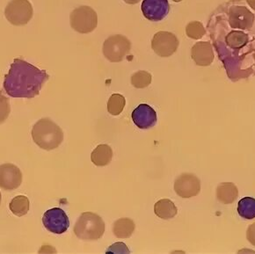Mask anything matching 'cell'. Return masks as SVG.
<instances>
[{
    "label": "cell",
    "mask_w": 255,
    "mask_h": 254,
    "mask_svg": "<svg viewBox=\"0 0 255 254\" xmlns=\"http://www.w3.org/2000/svg\"><path fill=\"white\" fill-rule=\"evenodd\" d=\"M49 76L25 60L16 58L4 76V91L12 98L33 99L41 92Z\"/></svg>",
    "instance_id": "1"
},
{
    "label": "cell",
    "mask_w": 255,
    "mask_h": 254,
    "mask_svg": "<svg viewBox=\"0 0 255 254\" xmlns=\"http://www.w3.org/2000/svg\"><path fill=\"white\" fill-rule=\"evenodd\" d=\"M32 137L41 149L52 150L64 141V132L57 124L49 118L39 120L32 128Z\"/></svg>",
    "instance_id": "2"
},
{
    "label": "cell",
    "mask_w": 255,
    "mask_h": 254,
    "mask_svg": "<svg viewBox=\"0 0 255 254\" xmlns=\"http://www.w3.org/2000/svg\"><path fill=\"white\" fill-rule=\"evenodd\" d=\"M73 232L81 240L95 241L102 239L105 232V223L97 214L84 212L74 225Z\"/></svg>",
    "instance_id": "3"
},
{
    "label": "cell",
    "mask_w": 255,
    "mask_h": 254,
    "mask_svg": "<svg viewBox=\"0 0 255 254\" xmlns=\"http://www.w3.org/2000/svg\"><path fill=\"white\" fill-rule=\"evenodd\" d=\"M70 24L72 28L80 34H88L97 26V13L90 6H79L74 9L70 15Z\"/></svg>",
    "instance_id": "4"
},
{
    "label": "cell",
    "mask_w": 255,
    "mask_h": 254,
    "mask_svg": "<svg viewBox=\"0 0 255 254\" xmlns=\"http://www.w3.org/2000/svg\"><path fill=\"white\" fill-rule=\"evenodd\" d=\"M34 10L29 0H11L8 3L4 16L11 25L24 26L33 18Z\"/></svg>",
    "instance_id": "5"
},
{
    "label": "cell",
    "mask_w": 255,
    "mask_h": 254,
    "mask_svg": "<svg viewBox=\"0 0 255 254\" xmlns=\"http://www.w3.org/2000/svg\"><path fill=\"white\" fill-rule=\"evenodd\" d=\"M131 49L130 41L121 34L109 36L103 44V54L112 63H119L124 59Z\"/></svg>",
    "instance_id": "6"
},
{
    "label": "cell",
    "mask_w": 255,
    "mask_h": 254,
    "mask_svg": "<svg viewBox=\"0 0 255 254\" xmlns=\"http://www.w3.org/2000/svg\"><path fill=\"white\" fill-rule=\"evenodd\" d=\"M179 44L176 35L166 31H160L154 34L151 41L154 52L161 57H169L173 55L179 48Z\"/></svg>",
    "instance_id": "7"
},
{
    "label": "cell",
    "mask_w": 255,
    "mask_h": 254,
    "mask_svg": "<svg viewBox=\"0 0 255 254\" xmlns=\"http://www.w3.org/2000/svg\"><path fill=\"white\" fill-rule=\"evenodd\" d=\"M42 223L44 227L54 234H63L67 232L70 226L67 215L60 208L47 210L42 217Z\"/></svg>",
    "instance_id": "8"
},
{
    "label": "cell",
    "mask_w": 255,
    "mask_h": 254,
    "mask_svg": "<svg viewBox=\"0 0 255 254\" xmlns=\"http://www.w3.org/2000/svg\"><path fill=\"white\" fill-rule=\"evenodd\" d=\"M228 22L232 28L250 29L255 23V14L244 5L234 4L227 10Z\"/></svg>",
    "instance_id": "9"
},
{
    "label": "cell",
    "mask_w": 255,
    "mask_h": 254,
    "mask_svg": "<svg viewBox=\"0 0 255 254\" xmlns=\"http://www.w3.org/2000/svg\"><path fill=\"white\" fill-rule=\"evenodd\" d=\"M174 191L181 198L195 197L201 191V181L193 173H183L175 180Z\"/></svg>",
    "instance_id": "10"
},
{
    "label": "cell",
    "mask_w": 255,
    "mask_h": 254,
    "mask_svg": "<svg viewBox=\"0 0 255 254\" xmlns=\"http://www.w3.org/2000/svg\"><path fill=\"white\" fill-rule=\"evenodd\" d=\"M22 183V172L15 164L0 165V187L6 191L14 190Z\"/></svg>",
    "instance_id": "11"
},
{
    "label": "cell",
    "mask_w": 255,
    "mask_h": 254,
    "mask_svg": "<svg viewBox=\"0 0 255 254\" xmlns=\"http://www.w3.org/2000/svg\"><path fill=\"white\" fill-rule=\"evenodd\" d=\"M141 9L147 19L157 22L168 15L170 4L168 0H143Z\"/></svg>",
    "instance_id": "12"
},
{
    "label": "cell",
    "mask_w": 255,
    "mask_h": 254,
    "mask_svg": "<svg viewBox=\"0 0 255 254\" xmlns=\"http://www.w3.org/2000/svg\"><path fill=\"white\" fill-rule=\"evenodd\" d=\"M132 120L135 126L141 129H148L157 123V113L150 106L139 105L132 112Z\"/></svg>",
    "instance_id": "13"
},
{
    "label": "cell",
    "mask_w": 255,
    "mask_h": 254,
    "mask_svg": "<svg viewBox=\"0 0 255 254\" xmlns=\"http://www.w3.org/2000/svg\"><path fill=\"white\" fill-rule=\"evenodd\" d=\"M191 56L197 65L209 66L214 61L212 45L209 41L196 42L192 48Z\"/></svg>",
    "instance_id": "14"
},
{
    "label": "cell",
    "mask_w": 255,
    "mask_h": 254,
    "mask_svg": "<svg viewBox=\"0 0 255 254\" xmlns=\"http://www.w3.org/2000/svg\"><path fill=\"white\" fill-rule=\"evenodd\" d=\"M239 195V190L232 182L219 184L217 188V198L223 204L233 203Z\"/></svg>",
    "instance_id": "15"
},
{
    "label": "cell",
    "mask_w": 255,
    "mask_h": 254,
    "mask_svg": "<svg viewBox=\"0 0 255 254\" xmlns=\"http://www.w3.org/2000/svg\"><path fill=\"white\" fill-rule=\"evenodd\" d=\"M154 213L157 217L168 220L176 216L178 213V209L175 204L169 199H162L159 200L154 205Z\"/></svg>",
    "instance_id": "16"
},
{
    "label": "cell",
    "mask_w": 255,
    "mask_h": 254,
    "mask_svg": "<svg viewBox=\"0 0 255 254\" xmlns=\"http://www.w3.org/2000/svg\"><path fill=\"white\" fill-rule=\"evenodd\" d=\"M113 150L108 144L98 145L91 154V159L96 166H106L112 161Z\"/></svg>",
    "instance_id": "17"
},
{
    "label": "cell",
    "mask_w": 255,
    "mask_h": 254,
    "mask_svg": "<svg viewBox=\"0 0 255 254\" xmlns=\"http://www.w3.org/2000/svg\"><path fill=\"white\" fill-rule=\"evenodd\" d=\"M135 224L130 218H121L115 222L113 232L118 239H128L135 232Z\"/></svg>",
    "instance_id": "18"
},
{
    "label": "cell",
    "mask_w": 255,
    "mask_h": 254,
    "mask_svg": "<svg viewBox=\"0 0 255 254\" xmlns=\"http://www.w3.org/2000/svg\"><path fill=\"white\" fill-rule=\"evenodd\" d=\"M30 208V202L25 195H18L11 200L9 204V209L11 213L17 217H23L27 214Z\"/></svg>",
    "instance_id": "19"
},
{
    "label": "cell",
    "mask_w": 255,
    "mask_h": 254,
    "mask_svg": "<svg viewBox=\"0 0 255 254\" xmlns=\"http://www.w3.org/2000/svg\"><path fill=\"white\" fill-rule=\"evenodd\" d=\"M238 213L248 220L255 218V199L252 197L241 199L238 203Z\"/></svg>",
    "instance_id": "20"
},
{
    "label": "cell",
    "mask_w": 255,
    "mask_h": 254,
    "mask_svg": "<svg viewBox=\"0 0 255 254\" xmlns=\"http://www.w3.org/2000/svg\"><path fill=\"white\" fill-rule=\"evenodd\" d=\"M126 104L125 98L121 94H113L109 98L108 102V111L111 116H119L124 111V107Z\"/></svg>",
    "instance_id": "21"
},
{
    "label": "cell",
    "mask_w": 255,
    "mask_h": 254,
    "mask_svg": "<svg viewBox=\"0 0 255 254\" xmlns=\"http://www.w3.org/2000/svg\"><path fill=\"white\" fill-rule=\"evenodd\" d=\"M151 79L152 77L150 73L147 71H139L131 76L132 86L138 89L145 88L147 86H150Z\"/></svg>",
    "instance_id": "22"
},
{
    "label": "cell",
    "mask_w": 255,
    "mask_h": 254,
    "mask_svg": "<svg viewBox=\"0 0 255 254\" xmlns=\"http://www.w3.org/2000/svg\"><path fill=\"white\" fill-rule=\"evenodd\" d=\"M206 33V30L204 28L203 24L199 21H193L188 23L186 27V34L188 37L195 40H199L203 37V35Z\"/></svg>",
    "instance_id": "23"
},
{
    "label": "cell",
    "mask_w": 255,
    "mask_h": 254,
    "mask_svg": "<svg viewBox=\"0 0 255 254\" xmlns=\"http://www.w3.org/2000/svg\"><path fill=\"white\" fill-rule=\"evenodd\" d=\"M11 113L10 100L5 97L4 94H0V124L4 123L7 120Z\"/></svg>",
    "instance_id": "24"
},
{
    "label": "cell",
    "mask_w": 255,
    "mask_h": 254,
    "mask_svg": "<svg viewBox=\"0 0 255 254\" xmlns=\"http://www.w3.org/2000/svg\"><path fill=\"white\" fill-rule=\"evenodd\" d=\"M247 239L248 241L255 247V223L251 224L247 232Z\"/></svg>",
    "instance_id": "25"
},
{
    "label": "cell",
    "mask_w": 255,
    "mask_h": 254,
    "mask_svg": "<svg viewBox=\"0 0 255 254\" xmlns=\"http://www.w3.org/2000/svg\"><path fill=\"white\" fill-rule=\"evenodd\" d=\"M111 252H113V253H128V254L129 253V251H128V249L127 247H126V246H125L124 243L122 244L121 247H117V244L113 245L112 247L109 248L107 253L109 254V253H111Z\"/></svg>",
    "instance_id": "26"
},
{
    "label": "cell",
    "mask_w": 255,
    "mask_h": 254,
    "mask_svg": "<svg viewBox=\"0 0 255 254\" xmlns=\"http://www.w3.org/2000/svg\"><path fill=\"white\" fill-rule=\"evenodd\" d=\"M124 1L126 3V4H137V3L140 2V0H124Z\"/></svg>",
    "instance_id": "27"
},
{
    "label": "cell",
    "mask_w": 255,
    "mask_h": 254,
    "mask_svg": "<svg viewBox=\"0 0 255 254\" xmlns=\"http://www.w3.org/2000/svg\"><path fill=\"white\" fill-rule=\"evenodd\" d=\"M248 3L250 5V7L255 10V0H248Z\"/></svg>",
    "instance_id": "28"
},
{
    "label": "cell",
    "mask_w": 255,
    "mask_h": 254,
    "mask_svg": "<svg viewBox=\"0 0 255 254\" xmlns=\"http://www.w3.org/2000/svg\"><path fill=\"white\" fill-rule=\"evenodd\" d=\"M173 1H174V2H177V3H179V2L182 1V0H173Z\"/></svg>",
    "instance_id": "29"
},
{
    "label": "cell",
    "mask_w": 255,
    "mask_h": 254,
    "mask_svg": "<svg viewBox=\"0 0 255 254\" xmlns=\"http://www.w3.org/2000/svg\"><path fill=\"white\" fill-rule=\"evenodd\" d=\"M1 199H2V195H1V193H0V204H1Z\"/></svg>",
    "instance_id": "30"
}]
</instances>
